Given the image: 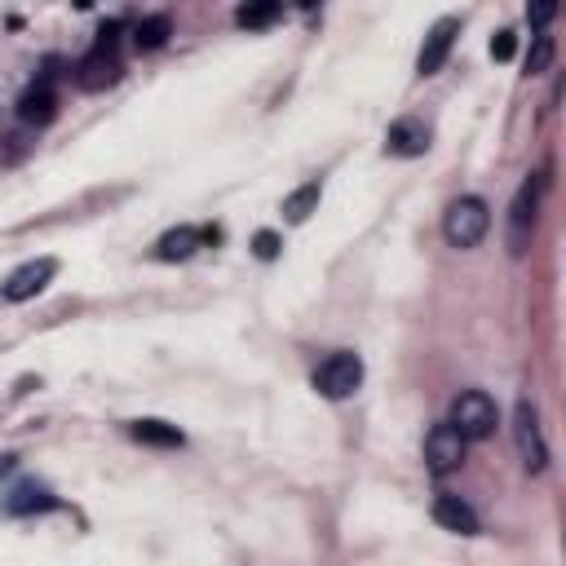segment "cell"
Segmentation results:
<instances>
[{
  "mask_svg": "<svg viewBox=\"0 0 566 566\" xmlns=\"http://www.w3.org/2000/svg\"><path fill=\"white\" fill-rule=\"evenodd\" d=\"M128 438L133 442H146V447H181L186 442V433L177 424H168V420H133L128 424Z\"/></svg>",
  "mask_w": 566,
  "mask_h": 566,
  "instance_id": "cell-14",
  "label": "cell"
},
{
  "mask_svg": "<svg viewBox=\"0 0 566 566\" xmlns=\"http://www.w3.org/2000/svg\"><path fill=\"white\" fill-rule=\"evenodd\" d=\"M221 239V230H212V226H172V230H164L159 234V243H155V256L159 261H186V256H195V248H203V243H217Z\"/></svg>",
  "mask_w": 566,
  "mask_h": 566,
  "instance_id": "cell-8",
  "label": "cell"
},
{
  "mask_svg": "<svg viewBox=\"0 0 566 566\" xmlns=\"http://www.w3.org/2000/svg\"><path fill=\"white\" fill-rule=\"evenodd\" d=\"M539 190H544V177L531 172L517 195H513V208H509V252L522 256L526 243H531V230H535V208H539Z\"/></svg>",
  "mask_w": 566,
  "mask_h": 566,
  "instance_id": "cell-5",
  "label": "cell"
},
{
  "mask_svg": "<svg viewBox=\"0 0 566 566\" xmlns=\"http://www.w3.org/2000/svg\"><path fill=\"white\" fill-rule=\"evenodd\" d=\"M40 509H57V500H53L44 486L22 482V486H13V491L4 495V513H40Z\"/></svg>",
  "mask_w": 566,
  "mask_h": 566,
  "instance_id": "cell-15",
  "label": "cell"
},
{
  "mask_svg": "<svg viewBox=\"0 0 566 566\" xmlns=\"http://www.w3.org/2000/svg\"><path fill=\"white\" fill-rule=\"evenodd\" d=\"M553 13H557V4H553V0H539V4H526V22H531V27H544V22L553 18Z\"/></svg>",
  "mask_w": 566,
  "mask_h": 566,
  "instance_id": "cell-22",
  "label": "cell"
},
{
  "mask_svg": "<svg viewBox=\"0 0 566 566\" xmlns=\"http://www.w3.org/2000/svg\"><path fill=\"white\" fill-rule=\"evenodd\" d=\"M53 115H57V93H53V84H49V80H35V84L18 97V119L40 128V124H49Z\"/></svg>",
  "mask_w": 566,
  "mask_h": 566,
  "instance_id": "cell-12",
  "label": "cell"
},
{
  "mask_svg": "<svg viewBox=\"0 0 566 566\" xmlns=\"http://www.w3.org/2000/svg\"><path fill=\"white\" fill-rule=\"evenodd\" d=\"M279 248H283V239H279L274 230H256V234H252V252H256L261 261H274Z\"/></svg>",
  "mask_w": 566,
  "mask_h": 566,
  "instance_id": "cell-20",
  "label": "cell"
},
{
  "mask_svg": "<svg viewBox=\"0 0 566 566\" xmlns=\"http://www.w3.org/2000/svg\"><path fill=\"white\" fill-rule=\"evenodd\" d=\"M358 385H363V358L349 354V349L327 354V358L318 363V371H314V389H318L323 398H332V402L349 398Z\"/></svg>",
  "mask_w": 566,
  "mask_h": 566,
  "instance_id": "cell-4",
  "label": "cell"
},
{
  "mask_svg": "<svg viewBox=\"0 0 566 566\" xmlns=\"http://www.w3.org/2000/svg\"><path fill=\"white\" fill-rule=\"evenodd\" d=\"M385 150H389V155H402V159H416V155L429 150V128H424L420 119L402 115V119L389 124V133H385Z\"/></svg>",
  "mask_w": 566,
  "mask_h": 566,
  "instance_id": "cell-11",
  "label": "cell"
},
{
  "mask_svg": "<svg viewBox=\"0 0 566 566\" xmlns=\"http://www.w3.org/2000/svg\"><path fill=\"white\" fill-rule=\"evenodd\" d=\"M119 75H124V62H119L115 44H93V49L75 62V84H80L84 93H102V88H111Z\"/></svg>",
  "mask_w": 566,
  "mask_h": 566,
  "instance_id": "cell-6",
  "label": "cell"
},
{
  "mask_svg": "<svg viewBox=\"0 0 566 566\" xmlns=\"http://www.w3.org/2000/svg\"><path fill=\"white\" fill-rule=\"evenodd\" d=\"M548 62H553V35H535V49H531V57H526V71L531 75H539V71H548Z\"/></svg>",
  "mask_w": 566,
  "mask_h": 566,
  "instance_id": "cell-19",
  "label": "cell"
},
{
  "mask_svg": "<svg viewBox=\"0 0 566 566\" xmlns=\"http://www.w3.org/2000/svg\"><path fill=\"white\" fill-rule=\"evenodd\" d=\"M424 464L429 473H451L464 464V438L451 429V424H433L429 438H424Z\"/></svg>",
  "mask_w": 566,
  "mask_h": 566,
  "instance_id": "cell-10",
  "label": "cell"
},
{
  "mask_svg": "<svg viewBox=\"0 0 566 566\" xmlns=\"http://www.w3.org/2000/svg\"><path fill=\"white\" fill-rule=\"evenodd\" d=\"M279 13H283V4L261 0V4H239V9H234V22H239V27H248V31H261V27L279 22Z\"/></svg>",
  "mask_w": 566,
  "mask_h": 566,
  "instance_id": "cell-18",
  "label": "cell"
},
{
  "mask_svg": "<svg viewBox=\"0 0 566 566\" xmlns=\"http://www.w3.org/2000/svg\"><path fill=\"white\" fill-rule=\"evenodd\" d=\"M486 230H491V208H486V199L460 195V199L447 203V212H442V234H447L451 248H478V243L486 239Z\"/></svg>",
  "mask_w": 566,
  "mask_h": 566,
  "instance_id": "cell-1",
  "label": "cell"
},
{
  "mask_svg": "<svg viewBox=\"0 0 566 566\" xmlns=\"http://www.w3.org/2000/svg\"><path fill=\"white\" fill-rule=\"evenodd\" d=\"M433 522L447 526V531H455V535H478V531H482V526H478V513H473L460 495H438V500H433Z\"/></svg>",
  "mask_w": 566,
  "mask_h": 566,
  "instance_id": "cell-13",
  "label": "cell"
},
{
  "mask_svg": "<svg viewBox=\"0 0 566 566\" xmlns=\"http://www.w3.org/2000/svg\"><path fill=\"white\" fill-rule=\"evenodd\" d=\"M53 274H57V261H53V256L27 261L22 270H13V274L4 279L0 296H4V301H13V305H18V301H31L35 292H44V287H49V279H53Z\"/></svg>",
  "mask_w": 566,
  "mask_h": 566,
  "instance_id": "cell-9",
  "label": "cell"
},
{
  "mask_svg": "<svg viewBox=\"0 0 566 566\" xmlns=\"http://www.w3.org/2000/svg\"><path fill=\"white\" fill-rule=\"evenodd\" d=\"M455 35H460V22H455V18H438V22L429 27V35H424L420 53H416V75H438V71H442V62L451 57Z\"/></svg>",
  "mask_w": 566,
  "mask_h": 566,
  "instance_id": "cell-7",
  "label": "cell"
},
{
  "mask_svg": "<svg viewBox=\"0 0 566 566\" xmlns=\"http://www.w3.org/2000/svg\"><path fill=\"white\" fill-rule=\"evenodd\" d=\"M513 442H517V455H522L526 473H544L548 469V442H544V429H539L535 398H517V407H513Z\"/></svg>",
  "mask_w": 566,
  "mask_h": 566,
  "instance_id": "cell-3",
  "label": "cell"
},
{
  "mask_svg": "<svg viewBox=\"0 0 566 566\" xmlns=\"http://www.w3.org/2000/svg\"><path fill=\"white\" fill-rule=\"evenodd\" d=\"M168 35H172V18L168 13H150V18H142L137 27H133V44L137 49H164L168 44Z\"/></svg>",
  "mask_w": 566,
  "mask_h": 566,
  "instance_id": "cell-16",
  "label": "cell"
},
{
  "mask_svg": "<svg viewBox=\"0 0 566 566\" xmlns=\"http://www.w3.org/2000/svg\"><path fill=\"white\" fill-rule=\"evenodd\" d=\"M517 53V35L513 31H495V40H491V57L495 62H509Z\"/></svg>",
  "mask_w": 566,
  "mask_h": 566,
  "instance_id": "cell-21",
  "label": "cell"
},
{
  "mask_svg": "<svg viewBox=\"0 0 566 566\" xmlns=\"http://www.w3.org/2000/svg\"><path fill=\"white\" fill-rule=\"evenodd\" d=\"M447 424H451L464 442H486V438L495 433V424H500V407H495V398H491L486 389H464V394H455Z\"/></svg>",
  "mask_w": 566,
  "mask_h": 566,
  "instance_id": "cell-2",
  "label": "cell"
},
{
  "mask_svg": "<svg viewBox=\"0 0 566 566\" xmlns=\"http://www.w3.org/2000/svg\"><path fill=\"white\" fill-rule=\"evenodd\" d=\"M318 195H323V186L318 181H305V186H296L287 199H283V217L292 221V226H301L314 208H318Z\"/></svg>",
  "mask_w": 566,
  "mask_h": 566,
  "instance_id": "cell-17",
  "label": "cell"
}]
</instances>
